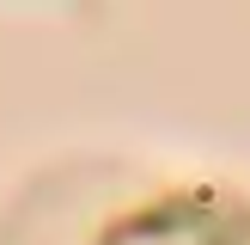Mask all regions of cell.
Instances as JSON below:
<instances>
[{"label":"cell","instance_id":"cell-1","mask_svg":"<svg viewBox=\"0 0 250 245\" xmlns=\"http://www.w3.org/2000/svg\"><path fill=\"white\" fill-rule=\"evenodd\" d=\"M110 245H250V220L220 202H165L116 227Z\"/></svg>","mask_w":250,"mask_h":245}]
</instances>
